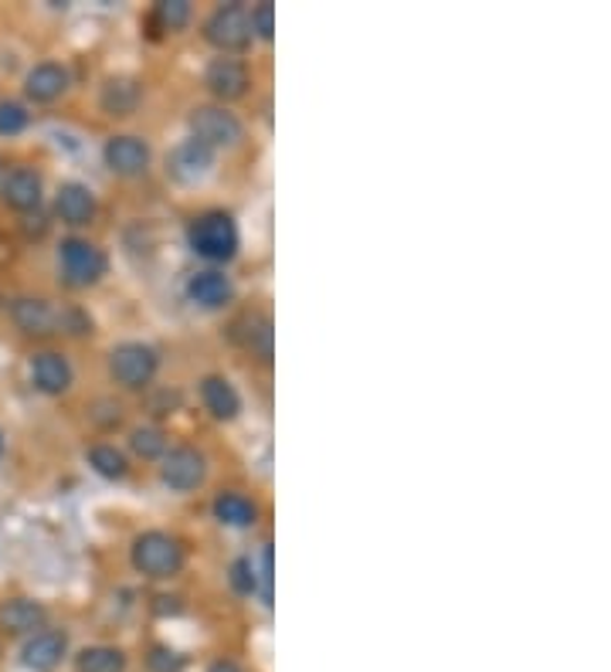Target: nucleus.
Listing matches in <instances>:
<instances>
[{
    "instance_id": "nucleus-1",
    "label": "nucleus",
    "mask_w": 611,
    "mask_h": 672,
    "mask_svg": "<svg viewBox=\"0 0 611 672\" xmlns=\"http://www.w3.org/2000/svg\"><path fill=\"white\" fill-rule=\"evenodd\" d=\"M188 241H191L194 255H201L207 262H231L238 252V225L225 211H207L191 221Z\"/></svg>"
},
{
    "instance_id": "nucleus-2",
    "label": "nucleus",
    "mask_w": 611,
    "mask_h": 672,
    "mask_svg": "<svg viewBox=\"0 0 611 672\" xmlns=\"http://www.w3.org/2000/svg\"><path fill=\"white\" fill-rule=\"evenodd\" d=\"M58 265H61V279L72 289H88L106 275L109 259L99 244H92L85 238H65L58 244Z\"/></svg>"
},
{
    "instance_id": "nucleus-3",
    "label": "nucleus",
    "mask_w": 611,
    "mask_h": 672,
    "mask_svg": "<svg viewBox=\"0 0 611 672\" xmlns=\"http://www.w3.org/2000/svg\"><path fill=\"white\" fill-rule=\"evenodd\" d=\"M133 567L143 577H173L183 567V547L164 533V530H146L133 540Z\"/></svg>"
},
{
    "instance_id": "nucleus-4",
    "label": "nucleus",
    "mask_w": 611,
    "mask_h": 672,
    "mask_svg": "<svg viewBox=\"0 0 611 672\" xmlns=\"http://www.w3.org/2000/svg\"><path fill=\"white\" fill-rule=\"evenodd\" d=\"M191 140L204 143L207 149H231L244 140L241 119L225 106H197L188 119Z\"/></svg>"
},
{
    "instance_id": "nucleus-5",
    "label": "nucleus",
    "mask_w": 611,
    "mask_h": 672,
    "mask_svg": "<svg viewBox=\"0 0 611 672\" xmlns=\"http://www.w3.org/2000/svg\"><path fill=\"white\" fill-rule=\"evenodd\" d=\"M160 367V357L157 350H153L149 344H119L112 353H109V374L119 387L127 391H140L153 381V374H157Z\"/></svg>"
},
{
    "instance_id": "nucleus-6",
    "label": "nucleus",
    "mask_w": 611,
    "mask_h": 672,
    "mask_svg": "<svg viewBox=\"0 0 611 672\" xmlns=\"http://www.w3.org/2000/svg\"><path fill=\"white\" fill-rule=\"evenodd\" d=\"M204 38L218 48L221 55H231V51H244L252 45V24H249V11L238 8V4H228V8H218L207 24H204Z\"/></svg>"
},
{
    "instance_id": "nucleus-7",
    "label": "nucleus",
    "mask_w": 611,
    "mask_h": 672,
    "mask_svg": "<svg viewBox=\"0 0 611 672\" xmlns=\"http://www.w3.org/2000/svg\"><path fill=\"white\" fill-rule=\"evenodd\" d=\"M160 479H164V485L173 489V493H194V489H201L207 479V458L191 445L170 448L164 455Z\"/></svg>"
},
{
    "instance_id": "nucleus-8",
    "label": "nucleus",
    "mask_w": 611,
    "mask_h": 672,
    "mask_svg": "<svg viewBox=\"0 0 611 672\" xmlns=\"http://www.w3.org/2000/svg\"><path fill=\"white\" fill-rule=\"evenodd\" d=\"M204 85H207V92H211L214 99L231 103V99H241L244 92H249L252 75H249V69H244V61L221 55V58H214L211 65H207Z\"/></svg>"
},
{
    "instance_id": "nucleus-9",
    "label": "nucleus",
    "mask_w": 611,
    "mask_h": 672,
    "mask_svg": "<svg viewBox=\"0 0 611 672\" xmlns=\"http://www.w3.org/2000/svg\"><path fill=\"white\" fill-rule=\"evenodd\" d=\"M65 652H69V635L58 632V628H41V632H35L24 641L21 662L31 672H51V669L61 665Z\"/></svg>"
},
{
    "instance_id": "nucleus-10",
    "label": "nucleus",
    "mask_w": 611,
    "mask_h": 672,
    "mask_svg": "<svg viewBox=\"0 0 611 672\" xmlns=\"http://www.w3.org/2000/svg\"><path fill=\"white\" fill-rule=\"evenodd\" d=\"M214 170V149H207L197 140H183L170 149L167 157V173L177 183H201Z\"/></svg>"
},
{
    "instance_id": "nucleus-11",
    "label": "nucleus",
    "mask_w": 611,
    "mask_h": 672,
    "mask_svg": "<svg viewBox=\"0 0 611 672\" xmlns=\"http://www.w3.org/2000/svg\"><path fill=\"white\" fill-rule=\"evenodd\" d=\"M11 320L24 336H51L61 326V313L48 299L38 296H21L11 302Z\"/></svg>"
},
{
    "instance_id": "nucleus-12",
    "label": "nucleus",
    "mask_w": 611,
    "mask_h": 672,
    "mask_svg": "<svg viewBox=\"0 0 611 672\" xmlns=\"http://www.w3.org/2000/svg\"><path fill=\"white\" fill-rule=\"evenodd\" d=\"M106 167L119 177H140L149 167V146L140 136H112L103 149Z\"/></svg>"
},
{
    "instance_id": "nucleus-13",
    "label": "nucleus",
    "mask_w": 611,
    "mask_h": 672,
    "mask_svg": "<svg viewBox=\"0 0 611 672\" xmlns=\"http://www.w3.org/2000/svg\"><path fill=\"white\" fill-rule=\"evenodd\" d=\"M72 377L75 374H72L69 357H61L55 350H45L31 360V381H35L41 394H65L72 387Z\"/></svg>"
},
{
    "instance_id": "nucleus-14",
    "label": "nucleus",
    "mask_w": 611,
    "mask_h": 672,
    "mask_svg": "<svg viewBox=\"0 0 611 672\" xmlns=\"http://www.w3.org/2000/svg\"><path fill=\"white\" fill-rule=\"evenodd\" d=\"M69 69L55 65V61H41V65H35L27 72L24 79V92L31 103H55L69 92Z\"/></svg>"
},
{
    "instance_id": "nucleus-15",
    "label": "nucleus",
    "mask_w": 611,
    "mask_h": 672,
    "mask_svg": "<svg viewBox=\"0 0 611 672\" xmlns=\"http://www.w3.org/2000/svg\"><path fill=\"white\" fill-rule=\"evenodd\" d=\"M55 211L58 218L72 225V228H82L88 225L92 218H96V197H92V191L85 188V183H61L58 194H55Z\"/></svg>"
},
{
    "instance_id": "nucleus-16",
    "label": "nucleus",
    "mask_w": 611,
    "mask_h": 672,
    "mask_svg": "<svg viewBox=\"0 0 611 672\" xmlns=\"http://www.w3.org/2000/svg\"><path fill=\"white\" fill-rule=\"evenodd\" d=\"M231 340L244 347L252 357L268 360L272 357V320L262 313H244L231 323Z\"/></svg>"
},
{
    "instance_id": "nucleus-17",
    "label": "nucleus",
    "mask_w": 611,
    "mask_h": 672,
    "mask_svg": "<svg viewBox=\"0 0 611 672\" xmlns=\"http://www.w3.org/2000/svg\"><path fill=\"white\" fill-rule=\"evenodd\" d=\"M0 194H4V204L14 211H35L41 204V177L31 167H17L0 183Z\"/></svg>"
},
{
    "instance_id": "nucleus-18",
    "label": "nucleus",
    "mask_w": 611,
    "mask_h": 672,
    "mask_svg": "<svg viewBox=\"0 0 611 672\" xmlns=\"http://www.w3.org/2000/svg\"><path fill=\"white\" fill-rule=\"evenodd\" d=\"M188 296H191V302L201 305V310H221V305H228L235 299V286L221 272H197L188 283Z\"/></svg>"
},
{
    "instance_id": "nucleus-19",
    "label": "nucleus",
    "mask_w": 611,
    "mask_h": 672,
    "mask_svg": "<svg viewBox=\"0 0 611 672\" xmlns=\"http://www.w3.org/2000/svg\"><path fill=\"white\" fill-rule=\"evenodd\" d=\"M143 103V85H140V79H133V75H116V79H109L106 85H103V96H99V106H103V112H109V116H133L136 112V106Z\"/></svg>"
},
{
    "instance_id": "nucleus-20",
    "label": "nucleus",
    "mask_w": 611,
    "mask_h": 672,
    "mask_svg": "<svg viewBox=\"0 0 611 672\" xmlns=\"http://www.w3.org/2000/svg\"><path fill=\"white\" fill-rule=\"evenodd\" d=\"M201 401L218 421H235L241 411V394L235 391V384L228 377H218V374L201 381Z\"/></svg>"
},
{
    "instance_id": "nucleus-21",
    "label": "nucleus",
    "mask_w": 611,
    "mask_h": 672,
    "mask_svg": "<svg viewBox=\"0 0 611 672\" xmlns=\"http://www.w3.org/2000/svg\"><path fill=\"white\" fill-rule=\"evenodd\" d=\"M48 611L38 601H27V598H14L0 608V628L11 632V635H35L45 628Z\"/></svg>"
},
{
    "instance_id": "nucleus-22",
    "label": "nucleus",
    "mask_w": 611,
    "mask_h": 672,
    "mask_svg": "<svg viewBox=\"0 0 611 672\" xmlns=\"http://www.w3.org/2000/svg\"><path fill=\"white\" fill-rule=\"evenodd\" d=\"M214 516H218L225 527H252L259 519V506L241 493H221L214 500Z\"/></svg>"
},
{
    "instance_id": "nucleus-23",
    "label": "nucleus",
    "mask_w": 611,
    "mask_h": 672,
    "mask_svg": "<svg viewBox=\"0 0 611 672\" xmlns=\"http://www.w3.org/2000/svg\"><path fill=\"white\" fill-rule=\"evenodd\" d=\"M75 672H127V656L112 646H88L75 656Z\"/></svg>"
},
{
    "instance_id": "nucleus-24",
    "label": "nucleus",
    "mask_w": 611,
    "mask_h": 672,
    "mask_svg": "<svg viewBox=\"0 0 611 672\" xmlns=\"http://www.w3.org/2000/svg\"><path fill=\"white\" fill-rule=\"evenodd\" d=\"M88 466L96 469L103 479H127L130 463L116 445H92L88 448Z\"/></svg>"
},
{
    "instance_id": "nucleus-25",
    "label": "nucleus",
    "mask_w": 611,
    "mask_h": 672,
    "mask_svg": "<svg viewBox=\"0 0 611 672\" xmlns=\"http://www.w3.org/2000/svg\"><path fill=\"white\" fill-rule=\"evenodd\" d=\"M130 448L140 458H160V455H167V435L160 432V428L143 424V428H136V432L130 435Z\"/></svg>"
},
{
    "instance_id": "nucleus-26",
    "label": "nucleus",
    "mask_w": 611,
    "mask_h": 672,
    "mask_svg": "<svg viewBox=\"0 0 611 672\" xmlns=\"http://www.w3.org/2000/svg\"><path fill=\"white\" fill-rule=\"evenodd\" d=\"M157 21H160L167 31L188 27V21H191V4H188V0H164V4H157Z\"/></svg>"
},
{
    "instance_id": "nucleus-27",
    "label": "nucleus",
    "mask_w": 611,
    "mask_h": 672,
    "mask_svg": "<svg viewBox=\"0 0 611 672\" xmlns=\"http://www.w3.org/2000/svg\"><path fill=\"white\" fill-rule=\"evenodd\" d=\"M27 127V112L21 103H0V136H17Z\"/></svg>"
},
{
    "instance_id": "nucleus-28",
    "label": "nucleus",
    "mask_w": 611,
    "mask_h": 672,
    "mask_svg": "<svg viewBox=\"0 0 611 672\" xmlns=\"http://www.w3.org/2000/svg\"><path fill=\"white\" fill-rule=\"evenodd\" d=\"M231 588L238 591V595H255L259 591V574H255V567H252V561H235L231 564Z\"/></svg>"
},
{
    "instance_id": "nucleus-29",
    "label": "nucleus",
    "mask_w": 611,
    "mask_h": 672,
    "mask_svg": "<svg viewBox=\"0 0 611 672\" xmlns=\"http://www.w3.org/2000/svg\"><path fill=\"white\" fill-rule=\"evenodd\" d=\"M249 24H252V38L268 41V38L275 35V8H272V4H259V8L249 14Z\"/></svg>"
},
{
    "instance_id": "nucleus-30",
    "label": "nucleus",
    "mask_w": 611,
    "mask_h": 672,
    "mask_svg": "<svg viewBox=\"0 0 611 672\" xmlns=\"http://www.w3.org/2000/svg\"><path fill=\"white\" fill-rule=\"evenodd\" d=\"M146 662H149L153 672H183V656H177V652L167 649V646L153 649V652L146 656Z\"/></svg>"
},
{
    "instance_id": "nucleus-31",
    "label": "nucleus",
    "mask_w": 611,
    "mask_h": 672,
    "mask_svg": "<svg viewBox=\"0 0 611 672\" xmlns=\"http://www.w3.org/2000/svg\"><path fill=\"white\" fill-rule=\"evenodd\" d=\"M262 598H265V604L272 601V550L268 547L262 554Z\"/></svg>"
},
{
    "instance_id": "nucleus-32",
    "label": "nucleus",
    "mask_w": 611,
    "mask_h": 672,
    "mask_svg": "<svg viewBox=\"0 0 611 672\" xmlns=\"http://www.w3.org/2000/svg\"><path fill=\"white\" fill-rule=\"evenodd\" d=\"M207 672H241L231 659H218V662H211V669Z\"/></svg>"
},
{
    "instance_id": "nucleus-33",
    "label": "nucleus",
    "mask_w": 611,
    "mask_h": 672,
    "mask_svg": "<svg viewBox=\"0 0 611 672\" xmlns=\"http://www.w3.org/2000/svg\"><path fill=\"white\" fill-rule=\"evenodd\" d=\"M0 458H4V432H0Z\"/></svg>"
}]
</instances>
